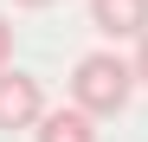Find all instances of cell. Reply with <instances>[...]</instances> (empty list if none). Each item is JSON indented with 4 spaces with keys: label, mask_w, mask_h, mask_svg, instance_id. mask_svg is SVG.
Segmentation results:
<instances>
[{
    "label": "cell",
    "mask_w": 148,
    "mask_h": 142,
    "mask_svg": "<svg viewBox=\"0 0 148 142\" xmlns=\"http://www.w3.org/2000/svg\"><path fill=\"white\" fill-rule=\"evenodd\" d=\"M7 58H13V26H7V13H0V71H7Z\"/></svg>",
    "instance_id": "8992f818"
},
{
    "label": "cell",
    "mask_w": 148,
    "mask_h": 142,
    "mask_svg": "<svg viewBox=\"0 0 148 142\" xmlns=\"http://www.w3.org/2000/svg\"><path fill=\"white\" fill-rule=\"evenodd\" d=\"M13 7H52V0H13Z\"/></svg>",
    "instance_id": "52a82bcc"
},
{
    "label": "cell",
    "mask_w": 148,
    "mask_h": 142,
    "mask_svg": "<svg viewBox=\"0 0 148 142\" xmlns=\"http://www.w3.org/2000/svg\"><path fill=\"white\" fill-rule=\"evenodd\" d=\"M90 26L103 39H142L148 32V0H90Z\"/></svg>",
    "instance_id": "3957f363"
},
{
    "label": "cell",
    "mask_w": 148,
    "mask_h": 142,
    "mask_svg": "<svg viewBox=\"0 0 148 142\" xmlns=\"http://www.w3.org/2000/svg\"><path fill=\"white\" fill-rule=\"evenodd\" d=\"M45 116V84L32 71H0V129H32Z\"/></svg>",
    "instance_id": "7a4b0ae2"
},
{
    "label": "cell",
    "mask_w": 148,
    "mask_h": 142,
    "mask_svg": "<svg viewBox=\"0 0 148 142\" xmlns=\"http://www.w3.org/2000/svg\"><path fill=\"white\" fill-rule=\"evenodd\" d=\"M32 142H97V116H84L77 103L45 110L39 123H32Z\"/></svg>",
    "instance_id": "277c9868"
},
{
    "label": "cell",
    "mask_w": 148,
    "mask_h": 142,
    "mask_svg": "<svg viewBox=\"0 0 148 142\" xmlns=\"http://www.w3.org/2000/svg\"><path fill=\"white\" fill-rule=\"evenodd\" d=\"M135 90V65L116 58V52H84L71 65V103L84 116H116Z\"/></svg>",
    "instance_id": "6da1fadb"
},
{
    "label": "cell",
    "mask_w": 148,
    "mask_h": 142,
    "mask_svg": "<svg viewBox=\"0 0 148 142\" xmlns=\"http://www.w3.org/2000/svg\"><path fill=\"white\" fill-rule=\"evenodd\" d=\"M129 65H135V84H148V32L135 39V58H129Z\"/></svg>",
    "instance_id": "5b68a950"
}]
</instances>
